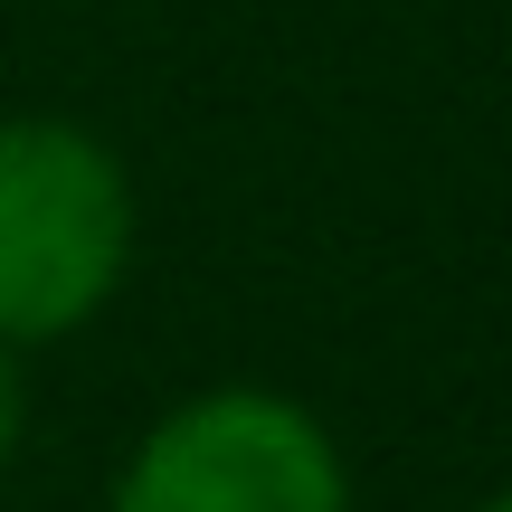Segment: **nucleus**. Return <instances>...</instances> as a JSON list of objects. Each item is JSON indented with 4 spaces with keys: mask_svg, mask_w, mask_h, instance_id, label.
<instances>
[{
    "mask_svg": "<svg viewBox=\"0 0 512 512\" xmlns=\"http://www.w3.org/2000/svg\"><path fill=\"white\" fill-rule=\"evenodd\" d=\"M133 171L76 114H0V342L48 351L124 294Z\"/></svg>",
    "mask_w": 512,
    "mask_h": 512,
    "instance_id": "1",
    "label": "nucleus"
},
{
    "mask_svg": "<svg viewBox=\"0 0 512 512\" xmlns=\"http://www.w3.org/2000/svg\"><path fill=\"white\" fill-rule=\"evenodd\" d=\"M19 446H29V351L0 342V475L19 465Z\"/></svg>",
    "mask_w": 512,
    "mask_h": 512,
    "instance_id": "3",
    "label": "nucleus"
},
{
    "mask_svg": "<svg viewBox=\"0 0 512 512\" xmlns=\"http://www.w3.org/2000/svg\"><path fill=\"white\" fill-rule=\"evenodd\" d=\"M105 512H351L342 437L285 389H200L133 437Z\"/></svg>",
    "mask_w": 512,
    "mask_h": 512,
    "instance_id": "2",
    "label": "nucleus"
},
{
    "mask_svg": "<svg viewBox=\"0 0 512 512\" xmlns=\"http://www.w3.org/2000/svg\"><path fill=\"white\" fill-rule=\"evenodd\" d=\"M475 512H512V484H503V494H484V503H475Z\"/></svg>",
    "mask_w": 512,
    "mask_h": 512,
    "instance_id": "4",
    "label": "nucleus"
}]
</instances>
